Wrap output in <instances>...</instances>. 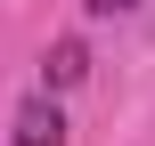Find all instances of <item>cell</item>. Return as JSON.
Wrapping results in <instances>:
<instances>
[{"mask_svg":"<svg viewBox=\"0 0 155 146\" xmlns=\"http://www.w3.org/2000/svg\"><path fill=\"white\" fill-rule=\"evenodd\" d=\"M16 146H65V114L49 98H25L16 106Z\"/></svg>","mask_w":155,"mask_h":146,"instance_id":"1","label":"cell"},{"mask_svg":"<svg viewBox=\"0 0 155 146\" xmlns=\"http://www.w3.org/2000/svg\"><path fill=\"white\" fill-rule=\"evenodd\" d=\"M139 0H90V16H131Z\"/></svg>","mask_w":155,"mask_h":146,"instance_id":"3","label":"cell"},{"mask_svg":"<svg viewBox=\"0 0 155 146\" xmlns=\"http://www.w3.org/2000/svg\"><path fill=\"white\" fill-rule=\"evenodd\" d=\"M41 73H49V89H74V81H82V73H90V49H82V41H57V49H49V65H41Z\"/></svg>","mask_w":155,"mask_h":146,"instance_id":"2","label":"cell"}]
</instances>
